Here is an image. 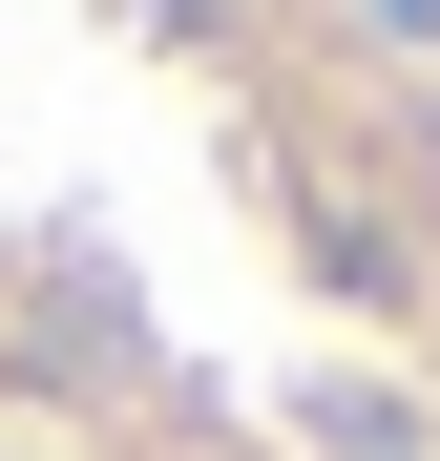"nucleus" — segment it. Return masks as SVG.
<instances>
[{
	"mask_svg": "<svg viewBox=\"0 0 440 461\" xmlns=\"http://www.w3.org/2000/svg\"><path fill=\"white\" fill-rule=\"evenodd\" d=\"M378 22H440V0H378Z\"/></svg>",
	"mask_w": 440,
	"mask_h": 461,
	"instance_id": "obj_1",
	"label": "nucleus"
}]
</instances>
